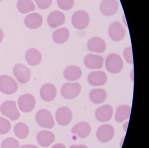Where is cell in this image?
<instances>
[{"instance_id":"277c9868","label":"cell","mask_w":149,"mask_h":148,"mask_svg":"<svg viewBox=\"0 0 149 148\" xmlns=\"http://www.w3.org/2000/svg\"><path fill=\"white\" fill-rule=\"evenodd\" d=\"M18 84L15 80L9 76H0V91L6 94H13L17 91Z\"/></svg>"},{"instance_id":"5bb4252c","label":"cell","mask_w":149,"mask_h":148,"mask_svg":"<svg viewBox=\"0 0 149 148\" xmlns=\"http://www.w3.org/2000/svg\"><path fill=\"white\" fill-rule=\"evenodd\" d=\"M103 62L102 56L92 54L87 55L84 60L86 67L91 69L102 68L103 66Z\"/></svg>"},{"instance_id":"8d00e7d4","label":"cell","mask_w":149,"mask_h":148,"mask_svg":"<svg viewBox=\"0 0 149 148\" xmlns=\"http://www.w3.org/2000/svg\"><path fill=\"white\" fill-rule=\"evenodd\" d=\"M4 38V33L2 29L0 28V43H1V42L3 40Z\"/></svg>"},{"instance_id":"5b68a950","label":"cell","mask_w":149,"mask_h":148,"mask_svg":"<svg viewBox=\"0 0 149 148\" xmlns=\"http://www.w3.org/2000/svg\"><path fill=\"white\" fill-rule=\"evenodd\" d=\"M89 22V15L84 10L77 11L73 14L71 19L73 26L79 30L85 29L88 26Z\"/></svg>"},{"instance_id":"e575fe53","label":"cell","mask_w":149,"mask_h":148,"mask_svg":"<svg viewBox=\"0 0 149 148\" xmlns=\"http://www.w3.org/2000/svg\"><path fill=\"white\" fill-rule=\"evenodd\" d=\"M51 148H66L65 145L63 144L58 143L55 145Z\"/></svg>"},{"instance_id":"f1b7e54d","label":"cell","mask_w":149,"mask_h":148,"mask_svg":"<svg viewBox=\"0 0 149 148\" xmlns=\"http://www.w3.org/2000/svg\"><path fill=\"white\" fill-rule=\"evenodd\" d=\"M1 148H19V143L14 138L8 137L2 142Z\"/></svg>"},{"instance_id":"74e56055","label":"cell","mask_w":149,"mask_h":148,"mask_svg":"<svg viewBox=\"0 0 149 148\" xmlns=\"http://www.w3.org/2000/svg\"><path fill=\"white\" fill-rule=\"evenodd\" d=\"M2 1V0H0V1Z\"/></svg>"},{"instance_id":"ac0fdd59","label":"cell","mask_w":149,"mask_h":148,"mask_svg":"<svg viewBox=\"0 0 149 148\" xmlns=\"http://www.w3.org/2000/svg\"><path fill=\"white\" fill-rule=\"evenodd\" d=\"M64 14L59 11H55L49 14L47 18V23L50 27L56 28L62 26L65 22Z\"/></svg>"},{"instance_id":"484cf974","label":"cell","mask_w":149,"mask_h":148,"mask_svg":"<svg viewBox=\"0 0 149 148\" xmlns=\"http://www.w3.org/2000/svg\"><path fill=\"white\" fill-rule=\"evenodd\" d=\"M70 32L66 28H62L55 30L53 34V40L56 44L65 43L68 40Z\"/></svg>"},{"instance_id":"9a60e30c","label":"cell","mask_w":149,"mask_h":148,"mask_svg":"<svg viewBox=\"0 0 149 148\" xmlns=\"http://www.w3.org/2000/svg\"><path fill=\"white\" fill-rule=\"evenodd\" d=\"M87 47L91 52L101 54L104 53L106 49V43L100 37H92L88 41Z\"/></svg>"},{"instance_id":"4dcf8cb0","label":"cell","mask_w":149,"mask_h":148,"mask_svg":"<svg viewBox=\"0 0 149 148\" xmlns=\"http://www.w3.org/2000/svg\"><path fill=\"white\" fill-rule=\"evenodd\" d=\"M57 4L62 10L68 11L74 6V0H57Z\"/></svg>"},{"instance_id":"3957f363","label":"cell","mask_w":149,"mask_h":148,"mask_svg":"<svg viewBox=\"0 0 149 148\" xmlns=\"http://www.w3.org/2000/svg\"><path fill=\"white\" fill-rule=\"evenodd\" d=\"M0 111L3 115L14 121L17 120L20 116V113L17 109L16 102L13 101L4 102L0 108Z\"/></svg>"},{"instance_id":"e0dca14e","label":"cell","mask_w":149,"mask_h":148,"mask_svg":"<svg viewBox=\"0 0 149 148\" xmlns=\"http://www.w3.org/2000/svg\"><path fill=\"white\" fill-rule=\"evenodd\" d=\"M88 81L89 83L92 86H103L107 82V75L103 71H94L88 76Z\"/></svg>"},{"instance_id":"30bf717a","label":"cell","mask_w":149,"mask_h":148,"mask_svg":"<svg viewBox=\"0 0 149 148\" xmlns=\"http://www.w3.org/2000/svg\"><path fill=\"white\" fill-rule=\"evenodd\" d=\"M55 117L58 124L65 126L68 124L72 120V111L68 107H61L56 112Z\"/></svg>"},{"instance_id":"d6986e66","label":"cell","mask_w":149,"mask_h":148,"mask_svg":"<svg viewBox=\"0 0 149 148\" xmlns=\"http://www.w3.org/2000/svg\"><path fill=\"white\" fill-rule=\"evenodd\" d=\"M42 16L37 13H33L27 15L24 20V23L27 27L30 29L39 28L42 25Z\"/></svg>"},{"instance_id":"6da1fadb","label":"cell","mask_w":149,"mask_h":148,"mask_svg":"<svg viewBox=\"0 0 149 148\" xmlns=\"http://www.w3.org/2000/svg\"><path fill=\"white\" fill-rule=\"evenodd\" d=\"M105 67L107 71L111 74L120 72L123 67V62L121 56L116 54L109 55L105 61Z\"/></svg>"},{"instance_id":"2e32d148","label":"cell","mask_w":149,"mask_h":148,"mask_svg":"<svg viewBox=\"0 0 149 148\" xmlns=\"http://www.w3.org/2000/svg\"><path fill=\"white\" fill-rule=\"evenodd\" d=\"M57 94L56 88L53 84L48 83L44 84L40 90V95L45 101L50 102L55 98Z\"/></svg>"},{"instance_id":"cb8c5ba5","label":"cell","mask_w":149,"mask_h":148,"mask_svg":"<svg viewBox=\"0 0 149 148\" xmlns=\"http://www.w3.org/2000/svg\"><path fill=\"white\" fill-rule=\"evenodd\" d=\"M107 97V92L102 89H94L89 94V98L93 103L100 104L106 100Z\"/></svg>"},{"instance_id":"8992f818","label":"cell","mask_w":149,"mask_h":148,"mask_svg":"<svg viewBox=\"0 0 149 148\" xmlns=\"http://www.w3.org/2000/svg\"><path fill=\"white\" fill-rule=\"evenodd\" d=\"M81 90V86L79 83H64L61 88V94L65 99H72L79 95Z\"/></svg>"},{"instance_id":"7c38bea8","label":"cell","mask_w":149,"mask_h":148,"mask_svg":"<svg viewBox=\"0 0 149 148\" xmlns=\"http://www.w3.org/2000/svg\"><path fill=\"white\" fill-rule=\"evenodd\" d=\"M119 4L116 0H103L100 4L101 13L105 16L115 14L118 9Z\"/></svg>"},{"instance_id":"8fae6325","label":"cell","mask_w":149,"mask_h":148,"mask_svg":"<svg viewBox=\"0 0 149 148\" xmlns=\"http://www.w3.org/2000/svg\"><path fill=\"white\" fill-rule=\"evenodd\" d=\"M115 134L114 128L110 124H105L100 126L96 132L98 140L102 142H107L111 140Z\"/></svg>"},{"instance_id":"4fadbf2b","label":"cell","mask_w":149,"mask_h":148,"mask_svg":"<svg viewBox=\"0 0 149 148\" xmlns=\"http://www.w3.org/2000/svg\"><path fill=\"white\" fill-rule=\"evenodd\" d=\"M113 113L112 107L109 104H105L97 109L95 113L96 118L102 122L109 121Z\"/></svg>"},{"instance_id":"d590c367","label":"cell","mask_w":149,"mask_h":148,"mask_svg":"<svg viewBox=\"0 0 149 148\" xmlns=\"http://www.w3.org/2000/svg\"><path fill=\"white\" fill-rule=\"evenodd\" d=\"M69 148H88L87 146H85L84 145H72V146H70Z\"/></svg>"},{"instance_id":"9c48e42d","label":"cell","mask_w":149,"mask_h":148,"mask_svg":"<svg viewBox=\"0 0 149 148\" xmlns=\"http://www.w3.org/2000/svg\"><path fill=\"white\" fill-rule=\"evenodd\" d=\"M109 34L112 40L120 41L125 37V30L123 25L118 22H115L111 24L109 28Z\"/></svg>"},{"instance_id":"d6a6232c","label":"cell","mask_w":149,"mask_h":148,"mask_svg":"<svg viewBox=\"0 0 149 148\" xmlns=\"http://www.w3.org/2000/svg\"><path fill=\"white\" fill-rule=\"evenodd\" d=\"M38 8L42 10L47 9L51 6L52 0H34Z\"/></svg>"},{"instance_id":"f546056e","label":"cell","mask_w":149,"mask_h":148,"mask_svg":"<svg viewBox=\"0 0 149 148\" xmlns=\"http://www.w3.org/2000/svg\"><path fill=\"white\" fill-rule=\"evenodd\" d=\"M11 129V124L8 120L3 117H0V134L8 133Z\"/></svg>"},{"instance_id":"83f0119b","label":"cell","mask_w":149,"mask_h":148,"mask_svg":"<svg viewBox=\"0 0 149 148\" xmlns=\"http://www.w3.org/2000/svg\"><path fill=\"white\" fill-rule=\"evenodd\" d=\"M14 131L18 138L24 139L28 136L29 129L26 124L23 122H19L14 126Z\"/></svg>"},{"instance_id":"7a4b0ae2","label":"cell","mask_w":149,"mask_h":148,"mask_svg":"<svg viewBox=\"0 0 149 148\" xmlns=\"http://www.w3.org/2000/svg\"><path fill=\"white\" fill-rule=\"evenodd\" d=\"M36 120L39 126L47 129H52L55 125L53 115L49 110H40L36 115Z\"/></svg>"},{"instance_id":"d4e9b609","label":"cell","mask_w":149,"mask_h":148,"mask_svg":"<svg viewBox=\"0 0 149 148\" xmlns=\"http://www.w3.org/2000/svg\"><path fill=\"white\" fill-rule=\"evenodd\" d=\"M131 108L129 105L123 104L119 105L115 114V118L116 121L118 122H122L126 119H128L130 115Z\"/></svg>"},{"instance_id":"1f68e13d","label":"cell","mask_w":149,"mask_h":148,"mask_svg":"<svg viewBox=\"0 0 149 148\" xmlns=\"http://www.w3.org/2000/svg\"><path fill=\"white\" fill-rule=\"evenodd\" d=\"M124 57L128 63L132 64L133 63L132 50L131 47H128L124 49L123 53Z\"/></svg>"},{"instance_id":"ffe728a7","label":"cell","mask_w":149,"mask_h":148,"mask_svg":"<svg viewBox=\"0 0 149 148\" xmlns=\"http://www.w3.org/2000/svg\"><path fill=\"white\" fill-rule=\"evenodd\" d=\"M55 139V137L54 133L49 131H42L37 134V142L42 147H48L54 142Z\"/></svg>"},{"instance_id":"603a6c76","label":"cell","mask_w":149,"mask_h":148,"mask_svg":"<svg viewBox=\"0 0 149 148\" xmlns=\"http://www.w3.org/2000/svg\"><path fill=\"white\" fill-rule=\"evenodd\" d=\"M91 127L89 124L86 122H81L74 125L71 132L78 135L81 138H85L89 135Z\"/></svg>"},{"instance_id":"836d02e7","label":"cell","mask_w":149,"mask_h":148,"mask_svg":"<svg viewBox=\"0 0 149 148\" xmlns=\"http://www.w3.org/2000/svg\"><path fill=\"white\" fill-rule=\"evenodd\" d=\"M20 148H39L37 146L33 145L27 144L22 145Z\"/></svg>"},{"instance_id":"4316f807","label":"cell","mask_w":149,"mask_h":148,"mask_svg":"<svg viewBox=\"0 0 149 148\" xmlns=\"http://www.w3.org/2000/svg\"><path fill=\"white\" fill-rule=\"evenodd\" d=\"M17 8L20 13L26 14L34 11L36 6L32 0H18Z\"/></svg>"},{"instance_id":"44dd1931","label":"cell","mask_w":149,"mask_h":148,"mask_svg":"<svg viewBox=\"0 0 149 148\" xmlns=\"http://www.w3.org/2000/svg\"><path fill=\"white\" fill-rule=\"evenodd\" d=\"M63 74L65 79L70 81H74L81 78L82 72L79 67L72 65L69 66L64 69Z\"/></svg>"},{"instance_id":"52a82bcc","label":"cell","mask_w":149,"mask_h":148,"mask_svg":"<svg viewBox=\"0 0 149 148\" xmlns=\"http://www.w3.org/2000/svg\"><path fill=\"white\" fill-rule=\"evenodd\" d=\"M36 101L34 97L30 94L22 95L19 97L18 104L20 110L25 113L31 112L35 107Z\"/></svg>"},{"instance_id":"7402d4cb","label":"cell","mask_w":149,"mask_h":148,"mask_svg":"<svg viewBox=\"0 0 149 148\" xmlns=\"http://www.w3.org/2000/svg\"><path fill=\"white\" fill-rule=\"evenodd\" d=\"M26 59L29 65L36 66L40 63L42 56L40 52L38 49L31 48L26 52Z\"/></svg>"},{"instance_id":"ba28073f","label":"cell","mask_w":149,"mask_h":148,"mask_svg":"<svg viewBox=\"0 0 149 148\" xmlns=\"http://www.w3.org/2000/svg\"><path fill=\"white\" fill-rule=\"evenodd\" d=\"M13 73L18 81L21 83H26L31 77V70L21 63L16 64L14 66Z\"/></svg>"}]
</instances>
